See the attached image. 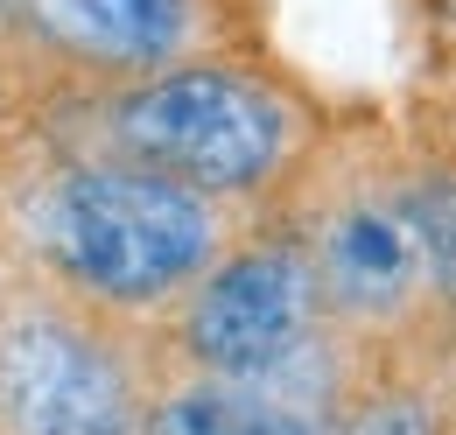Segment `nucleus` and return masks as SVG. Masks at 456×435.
<instances>
[{
    "mask_svg": "<svg viewBox=\"0 0 456 435\" xmlns=\"http://www.w3.org/2000/svg\"><path fill=\"white\" fill-rule=\"evenodd\" d=\"M232 239L225 204L99 148H57L7 190V253L141 330L162 324Z\"/></svg>",
    "mask_w": 456,
    "mask_h": 435,
    "instance_id": "f257e3e1",
    "label": "nucleus"
},
{
    "mask_svg": "<svg viewBox=\"0 0 456 435\" xmlns=\"http://www.w3.org/2000/svg\"><path fill=\"white\" fill-rule=\"evenodd\" d=\"M92 148L169 176L211 204H274L316 148V106L246 56H190L155 78L106 85L85 106Z\"/></svg>",
    "mask_w": 456,
    "mask_h": 435,
    "instance_id": "f03ea898",
    "label": "nucleus"
},
{
    "mask_svg": "<svg viewBox=\"0 0 456 435\" xmlns=\"http://www.w3.org/2000/svg\"><path fill=\"white\" fill-rule=\"evenodd\" d=\"M162 386L155 330L0 267V435H141Z\"/></svg>",
    "mask_w": 456,
    "mask_h": 435,
    "instance_id": "7ed1b4c3",
    "label": "nucleus"
},
{
    "mask_svg": "<svg viewBox=\"0 0 456 435\" xmlns=\"http://www.w3.org/2000/svg\"><path fill=\"white\" fill-rule=\"evenodd\" d=\"M323 330L330 316H323L302 232H253V239H232L204 267V281L155 324V351L169 373L239 380L309 351Z\"/></svg>",
    "mask_w": 456,
    "mask_h": 435,
    "instance_id": "20e7f679",
    "label": "nucleus"
},
{
    "mask_svg": "<svg viewBox=\"0 0 456 435\" xmlns=\"http://www.w3.org/2000/svg\"><path fill=\"white\" fill-rule=\"evenodd\" d=\"M302 246H309V267H316L323 316L344 337L414 344V337H428L421 324L450 316L436 302V281H428V253H421L414 204H407V176L344 190L338 204H323L302 225Z\"/></svg>",
    "mask_w": 456,
    "mask_h": 435,
    "instance_id": "39448f33",
    "label": "nucleus"
},
{
    "mask_svg": "<svg viewBox=\"0 0 456 435\" xmlns=\"http://www.w3.org/2000/svg\"><path fill=\"white\" fill-rule=\"evenodd\" d=\"M372 358L379 344L323 330L309 351H295L267 373H239V380L162 365L141 435H338L344 407L372 380Z\"/></svg>",
    "mask_w": 456,
    "mask_h": 435,
    "instance_id": "423d86ee",
    "label": "nucleus"
},
{
    "mask_svg": "<svg viewBox=\"0 0 456 435\" xmlns=\"http://www.w3.org/2000/svg\"><path fill=\"white\" fill-rule=\"evenodd\" d=\"M21 50L63 78L106 92L190 56H218V0H0Z\"/></svg>",
    "mask_w": 456,
    "mask_h": 435,
    "instance_id": "0eeeda50",
    "label": "nucleus"
}]
</instances>
